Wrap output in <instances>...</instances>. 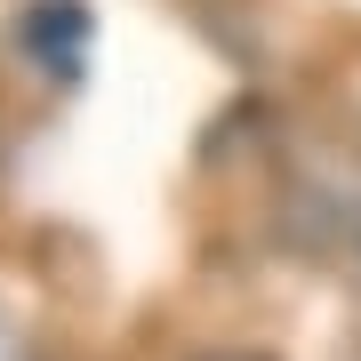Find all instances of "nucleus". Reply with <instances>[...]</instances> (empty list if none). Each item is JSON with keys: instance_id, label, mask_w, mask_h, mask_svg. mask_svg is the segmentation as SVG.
<instances>
[{"instance_id": "nucleus-1", "label": "nucleus", "mask_w": 361, "mask_h": 361, "mask_svg": "<svg viewBox=\"0 0 361 361\" xmlns=\"http://www.w3.org/2000/svg\"><path fill=\"white\" fill-rule=\"evenodd\" d=\"M89 8L80 0H32L25 16H16V49H25L32 73H49L56 89H73L80 73H89Z\"/></svg>"}, {"instance_id": "nucleus-2", "label": "nucleus", "mask_w": 361, "mask_h": 361, "mask_svg": "<svg viewBox=\"0 0 361 361\" xmlns=\"http://www.w3.org/2000/svg\"><path fill=\"white\" fill-rule=\"evenodd\" d=\"M0 361H32V345H25V337H16L8 322H0Z\"/></svg>"}, {"instance_id": "nucleus-3", "label": "nucleus", "mask_w": 361, "mask_h": 361, "mask_svg": "<svg viewBox=\"0 0 361 361\" xmlns=\"http://www.w3.org/2000/svg\"><path fill=\"white\" fill-rule=\"evenodd\" d=\"M225 361H241V353H225Z\"/></svg>"}]
</instances>
